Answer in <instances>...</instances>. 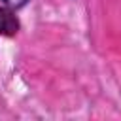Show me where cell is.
Instances as JSON below:
<instances>
[{"instance_id":"2","label":"cell","mask_w":121,"mask_h":121,"mask_svg":"<svg viewBox=\"0 0 121 121\" xmlns=\"http://www.w3.org/2000/svg\"><path fill=\"white\" fill-rule=\"evenodd\" d=\"M30 0H2V4L4 6H8V8H11V9H23L26 4H28Z\"/></svg>"},{"instance_id":"1","label":"cell","mask_w":121,"mask_h":121,"mask_svg":"<svg viewBox=\"0 0 121 121\" xmlns=\"http://www.w3.org/2000/svg\"><path fill=\"white\" fill-rule=\"evenodd\" d=\"M19 30H21V21H19L15 9L2 6L0 8V36L13 38L19 34Z\"/></svg>"}]
</instances>
